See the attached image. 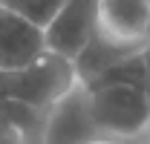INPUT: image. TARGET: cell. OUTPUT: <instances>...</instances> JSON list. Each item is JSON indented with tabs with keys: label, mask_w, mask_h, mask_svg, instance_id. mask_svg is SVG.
Returning a JSON list of instances; mask_svg holds the SVG:
<instances>
[{
	"label": "cell",
	"mask_w": 150,
	"mask_h": 144,
	"mask_svg": "<svg viewBox=\"0 0 150 144\" xmlns=\"http://www.w3.org/2000/svg\"><path fill=\"white\" fill-rule=\"evenodd\" d=\"M78 144H127V141H118V138H107V136H90Z\"/></svg>",
	"instance_id": "ba28073f"
},
{
	"label": "cell",
	"mask_w": 150,
	"mask_h": 144,
	"mask_svg": "<svg viewBox=\"0 0 150 144\" xmlns=\"http://www.w3.org/2000/svg\"><path fill=\"white\" fill-rule=\"evenodd\" d=\"M95 35L118 49L142 52L150 43V0H95Z\"/></svg>",
	"instance_id": "3957f363"
},
{
	"label": "cell",
	"mask_w": 150,
	"mask_h": 144,
	"mask_svg": "<svg viewBox=\"0 0 150 144\" xmlns=\"http://www.w3.org/2000/svg\"><path fill=\"white\" fill-rule=\"evenodd\" d=\"M0 144H23V136H20L15 127L0 124Z\"/></svg>",
	"instance_id": "52a82bcc"
},
{
	"label": "cell",
	"mask_w": 150,
	"mask_h": 144,
	"mask_svg": "<svg viewBox=\"0 0 150 144\" xmlns=\"http://www.w3.org/2000/svg\"><path fill=\"white\" fill-rule=\"evenodd\" d=\"M43 52V29L0 6V72L20 69Z\"/></svg>",
	"instance_id": "5b68a950"
},
{
	"label": "cell",
	"mask_w": 150,
	"mask_h": 144,
	"mask_svg": "<svg viewBox=\"0 0 150 144\" xmlns=\"http://www.w3.org/2000/svg\"><path fill=\"white\" fill-rule=\"evenodd\" d=\"M142 66H144V78H142V90H144V95H147L150 101V43L142 49Z\"/></svg>",
	"instance_id": "8992f818"
},
{
	"label": "cell",
	"mask_w": 150,
	"mask_h": 144,
	"mask_svg": "<svg viewBox=\"0 0 150 144\" xmlns=\"http://www.w3.org/2000/svg\"><path fill=\"white\" fill-rule=\"evenodd\" d=\"M84 109L95 136L130 141L150 133V101L142 84L95 81L84 87Z\"/></svg>",
	"instance_id": "6da1fadb"
},
{
	"label": "cell",
	"mask_w": 150,
	"mask_h": 144,
	"mask_svg": "<svg viewBox=\"0 0 150 144\" xmlns=\"http://www.w3.org/2000/svg\"><path fill=\"white\" fill-rule=\"evenodd\" d=\"M95 37V0H64L55 18L43 26V46L67 61H75Z\"/></svg>",
	"instance_id": "277c9868"
},
{
	"label": "cell",
	"mask_w": 150,
	"mask_h": 144,
	"mask_svg": "<svg viewBox=\"0 0 150 144\" xmlns=\"http://www.w3.org/2000/svg\"><path fill=\"white\" fill-rule=\"evenodd\" d=\"M81 90L75 61L55 52H43L32 64L12 72H0V104H18L26 109H52Z\"/></svg>",
	"instance_id": "7a4b0ae2"
},
{
	"label": "cell",
	"mask_w": 150,
	"mask_h": 144,
	"mask_svg": "<svg viewBox=\"0 0 150 144\" xmlns=\"http://www.w3.org/2000/svg\"><path fill=\"white\" fill-rule=\"evenodd\" d=\"M147 136H150V133H147ZM147 144H150V138H147Z\"/></svg>",
	"instance_id": "9c48e42d"
}]
</instances>
